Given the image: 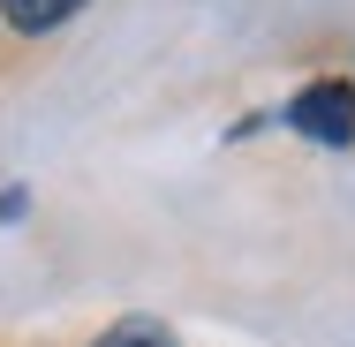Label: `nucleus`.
<instances>
[{
    "mask_svg": "<svg viewBox=\"0 0 355 347\" xmlns=\"http://www.w3.org/2000/svg\"><path fill=\"white\" fill-rule=\"evenodd\" d=\"M91 347H182V340H174L159 317H114V325H106Z\"/></svg>",
    "mask_w": 355,
    "mask_h": 347,
    "instance_id": "3",
    "label": "nucleus"
},
{
    "mask_svg": "<svg viewBox=\"0 0 355 347\" xmlns=\"http://www.w3.org/2000/svg\"><path fill=\"white\" fill-rule=\"evenodd\" d=\"M83 15V0H0V23L8 30H23V38H46V30H61Z\"/></svg>",
    "mask_w": 355,
    "mask_h": 347,
    "instance_id": "2",
    "label": "nucleus"
},
{
    "mask_svg": "<svg viewBox=\"0 0 355 347\" xmlns=\"http://www.w3.org/2000/svg\"><path fill=\"white\" fill-rule=\"evenodd\" d=\"M287 129L310 136V143H325V151H348V143H355V83H348V75L302 83V91L287 98Z\"/></svg>",
    "mask_w": 355,
    "mask_h": 347,
    "instance_id": "1",
    "label": "nucleus"
}]
</instances>
